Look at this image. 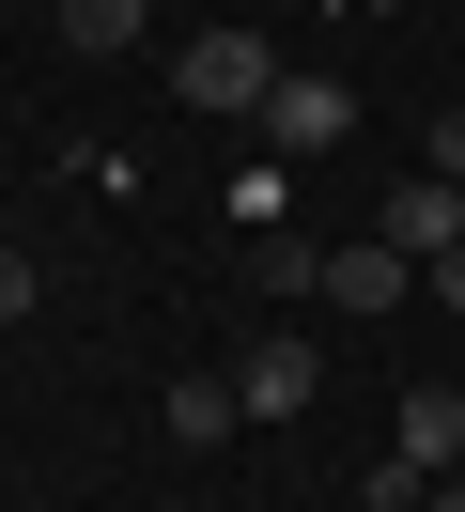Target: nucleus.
<instances>
[{
    "instance_id": "nucleus-1",
    "label": "nucleus",
    "mask_w": 465,
    "mask_h": 512,
    "mask_svg": "<svg viewBox=\"0 0 465 512\" xmlns=\"http://www.w3.org/2000/svg\"><path fill=\"white\" fill-rule=\"evenodd\" d=\"M279 47L264 32H186V109H233V125H264V94H279Z\"/></svg>"
},
{
    "instance_id": "nucleus-2",
    "label": "nucleus",
    "mask_w": 465,
    "mask_h": 512,
    "mask_svg": "<svg viewBox=\"0 0 465 512\" xmlns=\"http://www.w3.org/2000/svg\"><path fill=\"white\" fill-rule=\"evenodd\" d=\"M388 249H403V264H450V249H465V187L403 171V187H388Z\"/></svg>"
},
{
    "instance_id": "nucleus-3",
    "label": "nucleus",
    "mask_w": 465,
    "mask_h": 512,
    "mask_svg": "<svg viewBox=\"0 0 465 512\" xmlns=\"http://www.w3.org/2000/svg\"><path fill=\"white\" fill-rule=\"evenodd\" d=\"M341 125H357V94H341V78H279V94H264V140H279V156H326Z\"/></svg>"
},
{
    "instance_id": "nucleus-4",
    "label": "nucleus",
    "mask_w": 465,
    "mask_h": 512,
    "mask_svg": "<svg viewBox=\"0 0 465 512\" xmlns=\"http://www.w3.org/2000/svg\"><path fill=\"white\" fill-rule=\"evenodd\" d=\"M310 388H326V373H310V342H248L233 404H248V419H310Z\"/></svg>"
},
{
    "instance_id": "nucleus-5",
    "label": "nucleus",
    "mask_w": 465,
    "mask_h": 512,
    "mask_svg": "<svg viewBox=\"0 0 465 512\" xmlns=\"http://www.w3.org/2000/svg\"><path fill=\"white\" fill-rule=\"evenodd\" d=\"M403 280H419V264H403L388 233H357V249H326V295H341V311H403Z\"/></svg>"
},
{
    "instance_id": "nucleus-6",
    "label": "nucleus",
    "mask_w": 465,
    "mask_h": 512,
    "mask_svg": "<svg viewBox=\"0 0 465 512\" xmlns=\"http://www.w3.org/2000/svg\"><path fill=\"white\" fill-rule=\"evenodd\" d=\"M450 450H465V388H403V466H450Z\"/></svg>"
},
{
    "instance_id": "nucleus-7",
    "label": "nucleus",
    "mask_w": 465,
    "mask_h": 512,
    "mask_svg": "<svg viewBox=\"0 0 465 512\" xmlns=\"http://www.w3.org/2000/svg\"><path fill=\"white\" fill-rule=\"evenodd\" d=\"M140 16H155V0H62V47L109 63V47H140Z\"/></svg>"
},
{
    "instance_id": "nucleus-8",
    "label": "nucleus",
    "mask_w": 465,
    "mask_h": 512,
    "mask_svg": "<svg viewBox=\"0 0 465 512\" xmlns=\"http://www.w3.org/2000/svg\"><path fill=\"white\" fill-rule=\"evenodd\" d=\"M233 419H248V404H233V373H217V388H171V450H217Z\"/></svg>"
},
{
    "instance_id": "nucleus-9",
    "label": "nucleus",
    "mask_w": 465,
    "mask_h": 512,
    "mask_svg": "<svg viewBox=\"0 0 465 512\" xmlns=\"http://www.w3.org/2000/svg\"><path fill=\"white\" fill-rule=\"evenodd\" d=\"M419 171H434V187H465V109L434 125V156H419Z\"/></svg>"
},
{
    "instance_id": "nucleus-10",
    "label": "nucleus",
    "mask_w": 465,
    "mask_h": 512,
    "mask_svg": "<svg viewBox=\"0 0 465 512\" xmlns=\"http://www.w3.org/2000/svg\"><path fill=\"white\" fill-rule=\"evenodd\" d=\"M16 311H31V264H16V249H0V326H16Z\"/></svg>"
},
{
    "instance_id": "nucleus-11",
    "label": "nucleus",
    "mask_w": 465,
    "mask_h": 512,
    "mask_svg": "<svg viewBox=\"0 0 465 512\" xmlns=\"http://www.w3.org/2000/svg\"><path fill=\"white\" fill-rule=\"evenodd\" d=\"M434 512H465V481H434Z\"/></svg>"
},
{
    "instance_id": "nucleus-12",
    "label": "nucleus",
    "mask_w": 465,
    "mask_h": 512,
    "mask_svg": "<svg viewBox=\"0 0 465 512\" xmlns=\"http://www.w3.org/2000/svg\"><path fill=\"white\" fill-rule=\"evenodd\" d=\"M155 16H186V0H155Z\"/></svg>"
}]
</instances>
